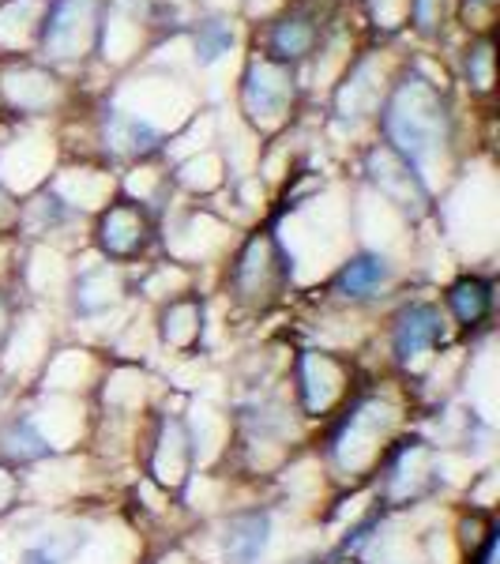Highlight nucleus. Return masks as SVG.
Masks as SVG:
<instances>
[{
	"instance_id": "obj_1",
	"label": "nucleus",
	"mask_w": 500,
	"mask_h": 564,
	"mask_svg": "<svg viewBox=\"0 0 500 564\" xmlns=\"http://www.w3.org/2000/svg\"><path fill=\"white\" fill-rule=\"evenodd\" d=\"M444 335V320H441V308L436 305H410L395 316V328H391V354L399 361H414L418 354L433 350Z\"/></svg>"
},
{
	"instance_id": "obj_2",
	"label": "nucleus",
	"mask_w": 500,
	"mask_h": 564,
	"mask_svg": "<svg viewBox=\"0 0 500 564\" xmlns=\"http://www.w3.org/2000/svg\"><path fill=\"white\" fill-rule=\"evenodd\" d=\"M271 534V516L268 512H241L226 523L223 534V553L226 564H252L263 553Z\"/></svg>"
},
{
	"instance_id": "obj_3",
	"label": "nucleus",
	"mask_w": 500,
	"mask_h": 564,
	"mask_svg": "<svg viewBox=\"0 0 500 564\" xmlns=\"http://www.w3.org/2000/svg\"><path fill=\"white\" fill-rule=\"evenodd\" d=\"M447 308H452L463 328H481L489 320V313H493V286L478 275L459 279L447 290Z\"/></svg>"
},
{
	"instance_id": "obj_4",
	"label": "nucleus",
	"mask_w": 500,
	"mask_h": 564,
	"mask_svg": "<svg viewBox=\"0 0 500 564\" xmlns=\"http://www.w3.org/2000/svg\"><path fill=\"white\" fill-rule=\"evenodd\" d=\"M144 215H139L136 207H113L105 211L102 218V249L110 252V257H132V252H139V245H144Z\"/></svg>"
},
{
	"instance_id": "obj_5",
	"label": "nucleus",
	"mask_w": 500,
	"mask_h": 564,
	"mask_svg": "<svg viewBox=\"0 0 500 564\" xmlns=\"http://www.w3.org/2000/svg\"><path fill=\"white\" fill-rule=\"evenodd\" d=\"M384 279H388V260L365 252V257H354L350 263H342V271L336 275V294H342V297H368V294H376V290H380Z\"/></svg>"
},
{
	"instance_id": "obj_6",
	"label": "nucleus",
	"mask_w": 500,
	"mask_h": 564,
	"mask_svg": "<svg viewBox=\"0 0 500 564\" xmlns=\"http://www.w3.org/2000/svg\"><path fill=\"white\" fill-rule=\"evenodd\" d=\"M0 452L15 463H34V460H46L49 444H46V437L34 429L31 418H15V421H8V429L0 433Z\"/></svg>"
},
{
	"instance_id": "obj_7",
	"label": "nucleus",
	"mask_w": 500,
	"mask_h": 564,
	"mask_svg": "<svg viewBox=\"0 0 500 564\" xmlns=\"http://www.w3.org/2000/svg\"><path fill=\"white\" fill-rule=\"evenodd\" d=\"M83 545V539H72L68 545H49V542H42V545H31V550L23 553V561L20 564H65L72 553Z\"/></svg>"
}]
</instances>
